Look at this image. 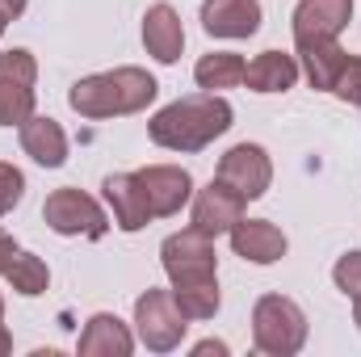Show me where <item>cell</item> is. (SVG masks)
<instances>
[{"label": "cell", "instance_id": "cell-1", "mask_svg": "<svg viewBox=\"0 0 361 357\" xmlns=\"http://www.w3.org/2000/svg\"><path fill=\"white\" fill-rule=\"evenodd\" d=\"M231 105L219 97V92H202V97H180L173 105H164L152 122H147V135L156 147H169V152H202L210 147L219 135L231 131Z\"/></svg>", "mask_w": 361, "mask_h": 357}, {"label": "cell", "instance_id": "cell-2", "mask_svg": "<svg viewBox=\"0 0 361 357\" xmlns=\"http://www.w3.org/2000/svg\"><path fill=\"white\" fill-rule=\"evenodd\" d=\"M156 76L143 72V68H114V72H97L76 80L68 92V105L80 114V118H122V114H139L156 101Z\"/></svg>", "mask_w": 361, "mask_h": 357}, {"label": "cell", "instance_id": "cell-3", "mask_svg": "<svg viewBox=\"0 0 361 357\" xmlns=\"http://www.w3.org/2000/svg\"><path fill=\"white\" fill-rule=\"evenodd\" d=\"M252 345L269 357H294L307 345V315L294 298L265 294L252 307Z\"/></svg>", "mask_w": 361, "mask_h": 357}, {"label": "cell", "instance_id": "cell-4", "mask_svg": "<svg viewBox=\"0 0 361 357\" xmlns=\"http://www.w3.org/2000/svg\"><path fill=\"white\" fill-rule=\"evenodd\" d=\"M160 261L173 282V290H193V286H210L219 282V257H214V236L197 231L193 223L185 231H173L160 244Z\"/></svg>", "mask_w": 361, "mask_h": 357}, {"label": "cell", "instance_id": "cell-5", "mask_svg": "<svg viewBox=\"0 0 361 357\" xmlns=\"http://www.w3.org/2000/svg\"><path fill=\"white\" fill-rule=\"evenodd\" d=\"M185 328H189V320L177 307L173 290H147V294H139V303H135V332H139V341L152 353H173L185 341Z\"/></svg>", "mask_w": 361, "mask_h": 357}, {"label": "cell", "instance_id": "cell-6", "mask_svg": "<svg viewBox=\"0 0 361 357\" xmlns=\"http://www.w3.org/2000/svg\"><path fill=\"white\" fill-rule=\"evenodd\" d=\"M42 219L55 236H85V240H101L109 231L105 210L97 206V198H89L85 189H55L42 202Z\"/></svg>", "mask_w": 361, "mask_h": 357}, {"label": "cell", "instance_id": "cell-7", "mask_svg": "<svg viewBox=\"0 0 361 357\" xmlns=\"http://www.w3.org/2000/svg\"><path fill=\"white\" fill-rule=\"evenodd\" d=\"M34 80L38 63L30 51L0 55V126H21L34 114Z\"/></svg>", "mask_w": 361, "mask_h": 357}, {"label": "cell", "instance_id": "cell-8", "mask_svg": "<svg viewBox=\"0 0 361 357\" xmlns=\"http://www.w3.org/2000/svg\"><path fill=\"white\" fill-rule=\"evenodd\" d=\"M219 181L231 185L235 193H244L248 202L265 198V193H269V181H273L269 152H265L261 143H235V147L219 160Z\"/></svg>", "mask_w": 361, "mask_h": 357}, {"label": "cell", "instance_id": "cell-9", "mask_svg": "<svg viewBox=\"0 0 361 357\" xmlns=\"http://www.w3.org/2000/svg\"><path fill=\"white\" fill-rule=\"evenodd\" d=\"M135 181L143 185V198L152 206V219H169V214H180V206L193 198V177L177 169V164H147L139 169Z\"/></svg>", "mask_w": 361, "mask_h": 357}, {"label": "cell", "instance_id": "cell-10", "mask_svg": "<svg viewBox=\"0 0 361 357\" xmlns=\"http://www.w3.org/2000/svg\"><path fill=\"white\" fill-rule=\"evenodd\" d=\"M244 206H248L244 193H235L231 185H223V181L214 177L206 189H197V198H193V227L206 231V236H223V231H231L244 219Z\"/></svg>", "mask_w": 361, "mask_h": 357}, {"label": "cell", "instance_id": "cell-11", "mask_svg": "<svg viewBox=\"0 0 361 357\" xmlns=\"http://www.w3.org/2000/svg\"><path fill=\"white\" fill-rule=\"evenodd\" d=\"M202 30L210 38H252L261 30V0H206Z\"/></svg>", "mask_w": 361, "mask_h": 357}, {"label": "cell", "instance_id": "cell-12", "mask_svg": "<svg viewBox=\"0 0 361 357\" xmlns=\"http://www.w3.org/2000/svg\"><path fill=\"white\" fill-rule=\"evenodd\" d=\"M349 17H353V0H298V8H294V42L341 38Z\"/></svg>", "mask_w": 361, "mask_h": 357}, {"label": "cell", "instance_id": "cell-13", "mask_svg": "<svg viewBox=\"0 0 361 357\" xmlns=\"http://www.w3.org/2000/svg\"><path fill=\"white\" fill-rule=\"evenodd\" d=\"M231 248H235V257H244V261H252V265H273V261H281L286 257V236H281V227H273L269 219H240L231 231Z\"/></svg>", "mask_w": 361, "mask_h": 357}, {"label": "cell", "instance_id": "cell-14", "mask_svg": "<svg viewBox=\"0 0 361 357\" xmlns=\"http://www.w3.org/2000/svg\"><path fill=\"white\" fill-rule=\"evenodd\" d=\"M101 193H105V202L114 210V223L122 231H139V227L152 223V206H147L143 185L135 181V173H109L101 181Z\"/></svg>", "mask_w": 361, "mask_h": 357}, {"label": "cell", "instance_id": "cell-15", "mask_svg": "<svg viewBox=\"0 0 361 357\" xmlns=\"http://www.w3.org/2000/svg\"><path fill=\"white\" fill-rule=\"evenodd\" d=\"M143 47L156 63H177L185 51V25L173 4H152L143 17Z\"/></svg>", "mask_w": 361, "mask_h": 357}, {"label": "cell", "instance_id": "cell-16", "mask_svg": "<svg viewBox=\"0 0 361 357\" xmlns=\"http://www.w3.org/2000/svg\"><path fill=\"white\" fill-rule=\"evenodd\" d=\"M21 152L42 169H63L68 164V135H63V126L55 118L30 114L21 122Z\"/></svg>", "mask_w": 361, "mask_h": 357}, {"label": "cell", "instance_id": "cell-17", "mask_svg": "<svg viewBox=\"0 0 361 357\" xmlns=\"http://www.w3.org/2000/svg\"><path fill=\"white\" fill-rule=\"evenodd\" d=\"M130 349H135L130 328L118 315H109V311H97L89 324H85L80 341H76V353L80 357H126Z\"/></svg>", "mask_w": 361, "mask_h": 357}, {"label": "cell", "instance_id": "cell-18", "mask_svg": "<svg viewBox=\"0 0 361 357\" xmlns=\"http://www.w3.org/2000/svg\"><path fill=\"white\" fill-rule=\"evenodd\" d=\"M294 47H298V59H302V72H307L311 89L332 92V85H336V76H341V68H345V59H349V51H345V47L336 42V38L294 42Z\"/></svg>", "mask_w": 361, "mask_h": 357}, {"label": "cell", "instance_id": "cell-19", "mask_svg": "<svg viewBox=\"0 0 361 357\" xmlns=\"http://www.w3.org/2000/svg\"><path fill=\"white\" fill-rule=\"evenodd\" d=\"M298 80V59L286 51H261L248 68H244V85L252 92H286Z\"/></svg>", "mask_w": 361, "mask_h": 357}, {"label": "cell", "instance_id": "cell-20", "mask_svg": "<svg viewBox=\"0 0 361 357\" xmlns=\"http://www.w3.org/2000/svg\"><path fill=\"white\" fill-rule=\"evenodd\" d=\"M244 68H248V63H244L235 51H214V55H202V59H197L193 80H197V89H206V92L235 89V85H244Z\"/></svg>", "mask_w": 361, "mask_h": 357}, {"label": "cell", "instance_id": "cell-21", "mask_svg": "<svg viewBox=\"0 0 361 357\" xmlns=\"http://www.w3.org/2000/svg\"><path fill=\"white\" fill-rule=\"evenodd\" d=\"M4 282H8L17 294L38 298V294H47V286H51V269H47L42 257H34V253H21V248H17V257L4 265Z\"/></svg>", "mask_w": 361, "mask_h": 357}, {"label": "cell", "instance_id": "cell-22", "mask_svg": "<svg viewBox=\"0 0 361 357\" xmlns=\"http://www.w3.org/2000/svg\"><path fill=\"white\" fill-rule=\"evenodd\" d=\"M173 298H177V307L185 311V320L189 324H202V320H214V311H219V282H210V286H193V290H173Z\"/></svg>", "mask_w": 361, "mask_h": 357}, {"label": "cell", "instance_id": "cell-23", "mask_svg": "<svg viewBox=\"0 0 361 357\" xmlns=\"http://www.w3.org/2000/svg\"><path fill=\"white\" fill-rule=\"evenodd\" d=\"M332 282H336V290H341V294L357 298V294H361V248L345 253V257L336 261V269H332Z\"/></svg>", "mask_w": 361, "mask_h": 357}, {"label": "cell", "instance_id": "cell-24", "mask_svg": "<svg viewBox=\"0 0 361 357\" xmlns=\"http://www.w3.org/2000/svg\"><path fill=\"white\" fill-rule=\"evenodd\" d=\"M21 198H25V177H21V169H13V164L0 160V219H4Z\"/></svg>", "mask_w": 361, "mask_h": 357}, {"label": "cell", "instance_id": "cell-25", "mask_svg": "<svg viewBox=\"0 0 361 357\" xmlns=\"http://www.w3.org/2000/svg\"><path fill=\"white\" fill-rule=\"evenodd\" d=\"M332 92H336L341 101H349V105H361V59H353V55L345 59V68H341Z\"/></svg>", "mask_w": 361, "mask_h": 357}, {"label": "cell", "instance_id": "cell-26", "mask_svg": "<svg viewBox=\"0 0 361 357\" xmlns=\"http://www.w3.org/2000/svg\"><path fill=\"white\" fill-rule=\"evenodd\" d=\"M17 257V240L8 236V231H0V273H4V265Z\"/></svg>", "mask_w": 361, "mask_h": 357}, {"label": "cell", "instance_id": "cell-27", "mask_svg": "<svg viewBox=\"0 0 361 357\" xmlns=\"http://www.w3.org/2000/svg\"><path fill=\"white\" fill-rule=\"evenodd\" d=\"M21 13H25V0H0V17L4 21H17Z\"/></svg>", "mask_w": 361, "mask_h": 357}, {"label": "cell", "instance_id": "cell-28", "mask_svg": "<svg viewBox=\"0 0 361 357\" xmlns=\"http://www.w3.org/2000/svg\"><path fill=\"white\" fill-rule=\"evenodd\" d=\"M193 353H197V357H206V353H219V357H223V353H227V345H223V341H202Z\"/></svg>", "mask_w": 361, "mask_h": 357}, {"label": "cell", "instance_id": "cell-29", "mask_svg": "<svg viewBox=\"0 0 361 357\" xmlns=\"http://www.w3.org/2000/svg\"><path fill=\"white\" fill-rule=\"evenodd\" d=\"M8 349H13V337H8V332H4V324H0V357L8 353Z\"/></svg>", "mask_w": 361, "mask_h": 357}, {"label": "cell", "instance_id": "cell-30", "mask_svg": "<svg viewBox=\"0 0 361 357\" xmlns=\"http://www.w3.org/2000/svg\"><path fill=\"white\" fill-rule=\"evenodd\" d=\"M353 324H357V328H361V294H357V298H353Z\"/></svg>", "mask_w": 361, "mask_h": 357}, {"label": "cell", "instance_id": "cell-31", "mask_svg": "<svg viewBox=\"0 0 361 357\" xmlns=\"http://www.w3.org/2000/svg\"><path fill=\"white\" fill-rule=\"evenodd\" d=\"M0 324H4V298H0Z\"/></svg>", "mask_w": 361, "mask_h": 357}, {"label": "cell", "instance_id": "cell-32", "mask_svg": "<svg viewBox=\"0 0 361 357\" xmlns=\"http://www.w3.org/2000/svg\"><path fill=\"white\" fill-rule=\"evenodd\" d=\"M4 25H8V21H4V17H0V38H4Z\"/></svg>", "mask_w": 361, "mask_h": 357}]
</instances>
